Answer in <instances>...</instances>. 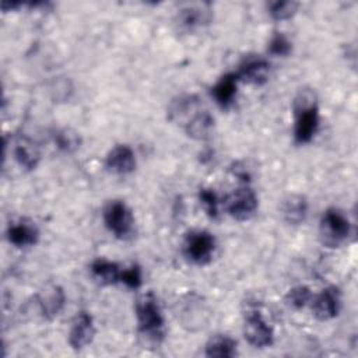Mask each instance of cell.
<instances>
[{
  "instance_id": "8992f818",
  "label": "cell",
  "mask_w": 358,
  "mask_h": 358,
  "mask_svg": "<svg viewBox=\"0 0 358 358\" xmlns=\"http://www.w3.org/2000/svg\"><path fill=\"white\" fill-rule=\"evenodd\" d=\"M243 336L246 341L256 348H264L273 344L274 333L273 329L263 319L260 310L256 308L249 309L245 313L243 320Z\"/></svg>"
},
{
  "instance_id": "ffe728a7",
  "label": "cell",
  "mask_w": 358,
  "mask_h": 358,
  "mask_svg": "<svg viewBox=\"0 0 358 358\" xmlns=\"http://www.w3.org/2000/svg\"><path fill=\"white\" fill-rule=\"evenodd\" d=\"M236 341L227 334H215L206 344V355L215 358H232L236 355Z\"/></svg>"
},
{
  "instance_id": "484cf974",
  "label": "cell",
  "mask_w": 358,
  "mask_h": 358,
  "mask_svg": "<svg viewBox=\"0 0 358 358\" xmlns=\"http://www.w3.org/2000/svg\"><path fill=\"white\" fill-rule=\"evenodd\" d=\"M199 200L203 206L206 214L211 218L218 217V207H220V199L217 193L213 189H200L199 192Z\"/></svg>"
},
{
  "instance_id": "4fadbf2b",
  "label": "cell",
  "mask_w": 358,
  "mask_h": 358,
  "mask_svg": "<svg viewBox=\"0 0 358 358\" xmlns=\"http://www.w3.org/2000/svg\"><path fill=\"white\" fill-rule=\"evenodd\" d=\"M105 166L116 175H127L136 169V155L127 144H117L105 157Z\"/></svg>"
},
{
  "instance_id": "d4e9b609",
  "label": "cell",
  "mask_w": 358,
  "mask_h": 358,
  "mask_svg": "<svg viewBox=\"0 0 358 358\" xmlns=\"http://www.w3.org/2000/svg\"><path fill=\"white\" fill-rule=\"evenodd\" d=\"M292 49V43L282 32H274L267 42V52L273 56H287Z\"/></svg>"
},
{
  "instance_id": "9a60e30c",
  "label": "cell",
  "mask_w": 358,
  "mask_h": 358,
  "mask_svg": "<svg viewBox=\"0 0 358 358\" xmlns=\"http://www.w3.org/2000/svg\"><path fill=\"white\" fill-rule=\"evenodd\" d=\"M238 76L236 73H225L221 76L217 83L211 87V96L214 101L224 109L229 108L235 98H236V90H238Z\"/></svg>"
},
{
  "instance_id": "52a82bcc",
  "label": "cell",
  "mask_w": 358,
  "mask_h": 358,
  "mask_svg": "<svg viewBox=\"0 0 358 358\" xmlns=\"http://www.w3.org/2000/svg\"><path fill=\"white\" fill-rule=\"evenodd\" d=\"M257 196L255 190L248 185L238 187L227 200V210L229 215L238 221L249 220L257 210Z\"/></svg>"
},
{
  "instance_id": "3957f363",
  "label": "cell",
  "mask_w": 358,
  "mask_h": 358,
  "mask_svg": "<svg viewBox=\"0 0 358 358\" xmlns=\"http://www.w3.org/2000/svg\"><path fill=\"white\" fill-rule=\"evenodd\" d=\"M319 232L322 242L330 248L341 245L351 234V224L347 215L336 208L330 207L323 211L319 222Z\"/></svg>"
},
{
  "instance_id": "d6986e66",
  "label": "cell",
  "mask_w": 358,
  "mask_h": 358,
  "mask_svg": "<svg viewBox=\"0 0 358 358\" xmlns=\"http://www.w3.org/2000/svg\"><path fill=\"white\" fill-rule=\"evenodd\" d=\"M214 127V119L207 109L199 110L185 126V131L194 140H206L211 136Z\"/></svg>"
},
{
  "instance_id": "7c38bea8",
  "label": "cell",
  "mask_w": 358,
  "mask_h": 358,
  "mask_svg": "<svg viewBox=\"0 0 358 358\" xmlns=\"http://www.w3.org/2000/svg\"><path fill=\"white\" fill-rule=\"evenodd\" d=\"M7 239L15 248L34 246L39 239V229L34 221L28 218H20L10 222L7 227Z\"/></svg>"
},
{
  "instance_id": "e0dca14e",
  "label": "cell",
  "mask_w": 358,
  "mask_h": 358,
  "mask_svg": "<svg viewBox=\"0 0 358 358\" xmlns=\"http://www.w3.org/2000/svg\"><path fill=\"white\" fill-rule=\"evenodd\" d=\"M281 214L287 224L299 225L305 221L308 214V201L301 194H289L282 200Z\"/></svg>"
},
{
  "instance_id": "ba28073f",
  "label": "cell",
  "mask_w": 358,
  "mask_h": 358,
  "mask_svg": "<svg viewBox=\"0 0 358 358\" xmlns=\"http://www.w3.org/2000/svg\"><path fill=\"white\" fill-rule=\"evenodd\" d=\"M235 73L239 81H243L252 85H263L268 80L270 63L263 56L248 55L242 59Z\"/></svg>"
},
{
  "instance_id": "2e32d148",
  "label": "cell",
  "mask_w": 358,
  "mask_h": 358,
  "mask_svg": "<svg viewBox=\"0 0 358 358\" xmlns=\"http://www.w3.org/2000/svg\"><path fill=\"white\" fill-rule=\"evenodd\" d=\"M13 154L15 161L25 169H35L41 159L38 145L28 137L20 136L13 144Z\"/></svg>"
},
{
  "instance_id": "4316f807",
  "label": "cell",
  "mask_w": 358,
  "mask_h": 358,
  "mask_svg": "<svg viewBox=\"0 0 358 358\" xmlns=\"http://www.w3.org/2000/svg\"><path fill=\"white\" fill-rule=\"evenodd\" d=\"M120 282L127 288L137 289L143 282V273L138 264H130L129 267H123L120 273Z\"/></svg>"
},
{
  "instance_id": "8fae6325",
  "label": "cell",
  "mask_w": 358,
  "mask_h": 358,
  "mask_svg": "<svg viewBox=\"0 0 358 358\" xmlns=\"http://www.w3.org/2000/svg\"><path fill=\"white\" fill-rule=\"evenodd\" d=\"M94 336H95V326H94L92 316L85 310L78 312L69 331V344L74 350H83L92 341Z\"/></svg>"
},
{
  "instance_id": "6da1fadb",
  "label": "cell",
  "mask_w": 358,
  "mask_h": 358,
  "mask_svg": "<svg viewBox=\"0 0 358 358\" xmlns=\"http://www.w3.org/2000/svg\"><path fill=\"white\" fill-rule=\"evenodd\" d=\"M294 138L298 144L309 143L319 127V106L313 90H301L294 99Z\"/></svg>"
},
{
  "instance_id": "7a4b0ae2",
  "label": "cell",
  "mask_w": 358,
  "mask_h": 358,
  "mask_svg": "<svg viewBox=\"0 0 358 358\" xmlns=\"http://www.w3.org/2000/svg\"><path fill=\"white\" fill-rule=\"evenodd\" d=\"M136 319L138 331L154 343H159L165 336V320L161 306L152 292H148L136 302Z\"/></svg>"
},
{
  "instance_id": "7402d4cb",
  "label": "cell",
  "mask_w": 358,
  "mask_h": 358,
  "mask_svg": "<svg viewBox=\"0 0 358 358\" xmlns=\"http://www.w3.org/2000/svg\"><path fill=\"white\" fill-rule=\"evenodd\" d=\"M53 141L56 147L64 152H73L80 147V136L71 129H60L53 134Z\"/></svg>"
},
{
  "instance_id": "ac0fdd59",
  "label": "cell",
  "mask_w": 358,
  "mask_h": 358,
  "mask_svg": "<svg viewBox=\"0 0 358 358\" xmlns=\"http://www.w3.org/2000/svg\"><path fill=\"white\" fill-rule=\"evenodd\" d=\"M90 271L92 277L103 285H113L120 282L122 267L117 263L110 262L108 259L98 257L92 260V263L90 264Z\"/></svg>"
},
{
  "instance_id": "5bb4252c",
  "label": "cell",
  "mask_w": 358,
  "mask_h": 358,
  "mask_svg": "<svg viewBox=\"0 0 358 358\" xmlns=\"http://www.w3.org/2000/svg\"><path fill=\"white\" fill-rule=\"evenodd\" d=\"M201 102L196 95L186 94L175 98L169 108H168V116L172 122L180 123L185 126L199 110H201Z\"/></svg>"
},
{
  "instance_id": "30bf717a",
  "label": "cell",
  "mask_w": 358,
  "mask_h": 358,
  "mask_svg": "<svg viewBox=\"0 0 358 358\" xmlns=\"http://www.w3.org/2000/svg\"><path fill=\"white\" fill-rule=\"evenodd\" d=\"M36 302H38L42 316L45 319L50 320V319L56 317L64 308L66 295L60 285L48 284L38 292Z\"/></svg>"
},
{
  "instance_id": "277c9868",
  "label": "cell",
  "mask_w": 358,
  "mask_h": 358,
  "mask_svg": "<svg viewBox=\"0 0 358 358\" xmlns=\"http://www.w3.org/2000/svg\"><path fill=\"white\" fill-rule=\"evenodd\" d=\"M106 228L119 239H129L134 234V217L127 204L122 200H110L102 213Z\"/></svg>"
},
{
  "instance_id": "5b68a950",
  "label": "cell",
  "mask_w": 358,
  "mask_h": 358,
  "mask_svg": "<svg viewBox=\"0 0 358 358\" xmlns=\"http://www.w3.org/2000/svg\"><path fill=\"white\" fill-rule=\"evenodd\" d=\"M215 238L206 229H193L183 239V255L194 264H207L215 252Z\"/></svg>"
},
{
  "instance_id": "9c48e42d",
  "label": "cell",
  "mask_w": 358,
  "mask_h": 358,
  "mask_svg": "<svg viewBox=\"0 0 358 358\" xmlns=\"http://www.w3.org/2000/svg\"><path fill=\"white\" fill-rule=\"evenodd\" d=\"M312 310L316 319L324 322L336 317L341 306L340 289L334 285L323 288L317 295L312 296Z\"/></svg>"
},
{
  "instance_id": "44dd1931",
  "label": "cell",
  "mask_w": 358,
  "mask_h": 358,
  "mask_svg": "<svg viewBox=\"0 0 358 358\" xmlns=\"http://www.w3.org/2000/svg\"><path fill=\"white\" fill-rule=\"evenodd\" d=\"M210 21L208 10L197 6H187L178 13V24L180 28L192 31Z\"/></svg>"
},
{
  "instance_id": "603a6c76",
  "label": "cell",
  "mask_w": 358,
  "mask_h": 358,
  "mask_svg": "<svg viewBox=\"0 0 358 358\" xmlns=\"http://www.w3.org/2000/svg\"><path fill=\"white\" fill-rule=\"evenodd\" d=\"M298 3L285 0V1H271L267 4L268 14L275 21H284L289 20L298 10Z\"/></svg>"
},
{
  "instance_id": "cb8c5ba5",
  "label": "cell",
  "mask_w": 358,
  "mask_h": 358,
  "mask_svg": "<svg viewBox=\"0 0 358 358\" xmlns=\"http://www.w3.org/2000/svg\"><path fill=\"white\" fill-rule=\"evenodd\" d=\"M312 296L313 295L306 285H296L287 292L285 301L291 308L302 309L312 301Z\"/></svg>"
}]
</instances>
